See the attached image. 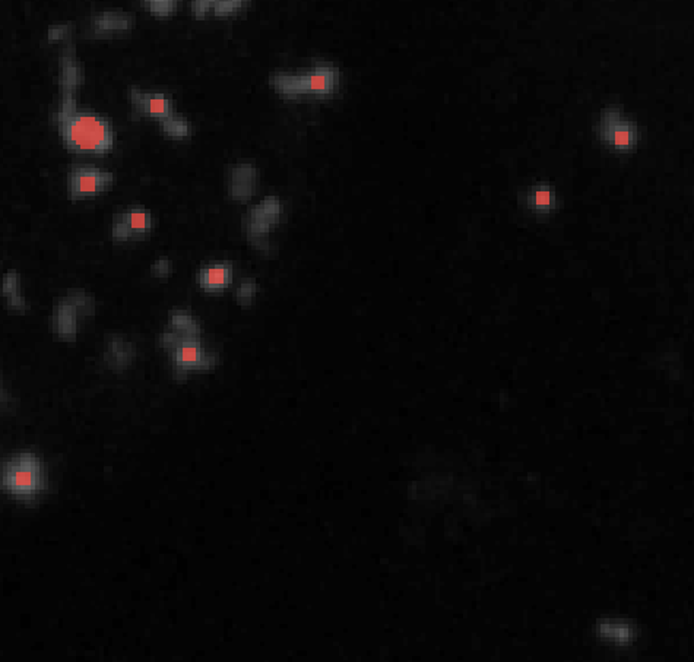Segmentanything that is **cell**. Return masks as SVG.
I'll return each mask as SVG.
<instances>
[{
    "label": "cell",
    "instance_id": "cell-1",
    "mask_svg": "<svg viewBox=\"0 0 694 662\" xmlns=\"http://www.w3.org/2000/svg\"><path fill=\"white\" fill-rule=\"evenodd\" d=\"M74 94L75 89L63 88L62 107L54 114L65 145L76 153H107L114 144L110 122L94 111H79Z\"/></svg>",
    "mask_w": 694,
    "mask_h": 662
},
{
    "label": "cell",
    "instance_id": "cell-2",
    "mask_svg": "<svg viewBox=\"0 0 694 662\" xmlns=\"http://www.w3.org/2000/svg\"><path fill=\"white\" fill-rule=\"evenodd\" d=\"M159 345L171 353L176 375L183 377L190 370H205L216 364L218 355L202 345L201 328L186 310H172Z\"/></svg>",
    "mask_w": 694,
    "mask_h": 662
},
{
    "label": "cell",
    "instance_id": "cell-3",
    "mask_svg": "<svg viewBox=\"0 0 694 662\" xmlns=\"http://www.w3.org/2000/svg\"><path fill=\"white\" fill-rule=\"evenodd\" d=\"M339 84V67L331 63H316L306 72H273L269 75V85L288 100L331 97L338 91Z\"/></svg>",
    "mask_w": 694,
    "mask_h": 662
},
{
    "label": "cell",
    "instance_id": "cell-4",
    "mask_svg": "<svg viewBox=\"0 0 694 662\" xmlns=\"http://www.w3.org/2000/svg\"><path fill=\"white\" fill-rule=\"evenodd\" d=\"M3 490L19 498H32L45 489L43 462L34 454H21L10 459L2 472Z\"/></svg>",
    "mask_w": 694,
    "mask_h": 662
},
{
    "label": "cell",
    "instance_id": "cell-5",
    "mask_svg": "<svg viewBox=\"0 0 694 662\" xmlns=\"http://www.w3.org/2000/svg\"><path fill=\"white\" fill-rule=\"evenodd\" d=\"M94 298L82 289H74L54 305L52 318V331L59 338L72 341L78 332L80 319L91 316L94 311Z\"/></svg>",
    "mask_w": 694,
    "mask_h": 662
},
{
    "label": "cell",
    "instance_id": "cell-6",
    "mask_svg": "<svg viewBox=\"0 0 694 662\" xmlns=\"http://www.w3.org/2000/svg\"><path fill=\"white\" fill-rule=\"evenodd\" d=\"M282 214V202L280 197L268 196L256 206L249 209L243 218V228L251 245L262 250L269 249V230L280 221Z\"/></svg>",
    "mask_w": 694,
    "mask_h": 662
},
{
    "label": "cell",
    "instance_id": "cell-7",
    "mask_svg": "<svg viewBox=\"0 0 694 662\" xmlns=\"http://www.w3.org/2000/svg\"><path fill=\"white\" fill-rule=\"evenodd\" d=\"M129 98L136 111L158 120L161 129L179 115L172 107L170 97L163 92L132 87L129 89Z\"/></svg>",
    "mask_w": 694,
    "mask_h": 662
},
{
    "label": "cell",
    "instance_id": "cell-8",
    "mask_svg": "<svg viewBox=\"0 0 694 662\" xmlns=\"http://www.w3.org/2000/svg\"><path fill=\"white\" fill-rule=\"evenodd\" d=\"M113 183V174L106 170L92 167L74 168L67 176V193L72 199L96 196Z\"/></svg>",
    "mask_w": 694,
    "mask_h": 662
},
{
    "label": "cell",
    "instance_id": "cell-9",
    "mask_svg": "<svg viewBox=\"0 0 694 662\" xmlns=\"http://www.w3.org/2000/svg\"><path fill=\"white\" fill-rule=\"evenodd\" d=\"M153 214L148 209L132 208L114 215L111 236L117 241H126L146 236L153 230Z\"/></svg>",
    "mask_w": 694,
    "mask_h": 662
},
{
    "label": "cell",
    "instance_id": "cell-10",
    "mask_svg": "<svg viewBox=\"0 0 694 662\" xmlns=\"http://www.w3.org/2000/svg\"><path fill=\"white\" fill-rule=\"evenodd\" d=\"M258 168L250 162H243L231 170L230 196L236 201H247L258 190Z\"/></svg>",
    "mask_w": 694,
    "mask_h": 662
},
{
    "label": "cell",
    "instance_id": "cell-11",
    "mask_svg": "<svg viewBox=\"0 0 694 662\" xmlns=\"http://www.w3.org/2000/svg\"><path fill=\"white\" fill-rule=\"evenodd\" d=\"M234 278L233 265L228 262L208 263L198 274V284L206 291H218L228 287Z\"/></svg>",
    "mask_w": 694,
    "mask_h": 662
},
{
    "label": "cell",
    "instance_id": "cell-12",
    "mask_svg": "<svg viewBox=\"0 0 694 662\" xmlns=\"http://www.w3.org/2000/svg\"><path fill=\"white\" fill-rule=\"evenodd\" d=\"M133 27V19L122 12H104L92 19V30L96 34L126 32Z\"/></svg>",
    "mask_w": 694,
    "mask_h": 662
},
{
    "label": "cell",
    "instance_id": "cell-13",
    "mask_svg": "<svg viewBox=\"0 0 694 662\" xmlns=\"http://www.w3.org/2000/svg\"><path fill=\"white\" fill-rule=\"evenodd\" d=\"M135 355L133 345L122 338H113L107 344L106 363L114 368L126 367Z\"/></svg>",
    "mask_w": 694,
    "mask_h": 662
},
{
    "label": "cell",
    "instance_id": "cell-14",
    "mask_svg": "<svg viewBox=\"0 0 694 662\" xmlns=\"http://www.w3.org/2000/svg\"><path fill=\"white\" fill-rule=\"evenodd\" d=\"M2 294L5 296L6 303L10 309L24 310L27 307V301L24 296L21 294V278L18 272L12 271L5 274L2 281Z\"/></svg>",
    "mask_w": 694,
    "mask_h": 662
},
{
    "label": "cell",
    "instance_id": "cell-15",
    "mask_svg": "<svg viewBox=\"0 0 694 662\" xmlns=\"http://www.w3.org/2000/svg\"><path fill=\"white\" fill-rule=\"evenodd\" d=\"M84 80V71L78 63L74 52H66L62 62V87L76 89Z\"/></svg>",
    "mask_w": 694,
    "mask_h": 662
},
{
    "label": "cell",
    "instance_id": "cell-16",
    "mask_svg": "<svg viewBox=\"0 0 694 662\" xmlns=\"http://www.w3.org/2000/svg\"><path fill=\"white\" fill-rule=\"evenodd\" d=\"M144 2L154 16L166 18L175 12L179 0H144Z\"/></svg>",
    "mask_w": 694,
    "mask_h": 662
},
{
    "label": "cell",
    "instance_id": "cell-17",
    "mask_svg": "<svg viewBox=\"0 0 694 662\" xmlns=\"http://www.w3.org/2000/svg\"><path fill=\"white\" fill-rule=\"evenodd\" d=\"M258 296V284L254 280H245L243 281L236 293V298L240 305L249 306L251 305Z\"/></svg>",
    "mask_w": 694,
    "mask_h": 662
},
{
    "label": "cell",
    "instance_id": "cell-18",
    "mask_svg": "<svg viewBox=\"0 0 694 662\" xmlns=\"http://www.w3.org/2000/svg\"><path fill=\"white\" fill-rule=\"evenodd\" d=\"M245 3L246 0H216L212 10L216 16H230L234 15Z\"/></svg>",
    "mask_w": 694,
    "mask_h": 662
},
{
    "label": "cell",
    "instance_id": "cell-19",
    "mask_svg": "<svg viewBox=\"0 0 694 662\" xmlns=\"http://www.w3.org/2000/svg\"><path fill=\"white\" fill-rule=\"evenodd\" d=\"M171 269H172L171 261L168 258H159L153 263L151 274L155 278H166L171 274Z\"/></svg>",
    "mask_w": 694,
    "mask_h": 662
},
{
    "label": "cell",
    "instance_id": "cell-20",
    "mask_svg": "<svg viewBox=\"0 0 694 662\" xmlns=\"http://www.w3.org/2000/svg\"><path fill=\"white\" fill-rule=\"evenodd\" d=\"M216 0H193L192 12L196 18H205L210 10L214 9Z\"/></svg>",
    "mask_w": 694,
    "mask_h": 662
},
{
    "label": "cell",
    "instance_id": "cell-21",
    "mask_svg": "<svg viewBox=\"0 0 694 662\" xmlns=\"http://www.w3.org/2000/svg\"><path fill=\"white\" fill-rule=\"evenodd\" d=\"M72 30V25H67V24H59V25H53L49 28V32H47V38L50 41H57V40H62L65 38L66 36H69V32H71Z\"/></svg>",
    "mask_w": 694,
    "mask_h": 662
},
{
    "label": "cell",
    "instance_id": "cell-22",
    "mask_svg": "<svg viewBox=\"0 0 694 662\" xmlns=\"http://www.w3.org/2000/svg\"><path fill=\"white\" fill-rule=\"evenodd\" d=\"M0 395H2V386H0Z\"/></svg>",
    "mask_w": 694,
    "mask_h": 662
}]
</instances>
